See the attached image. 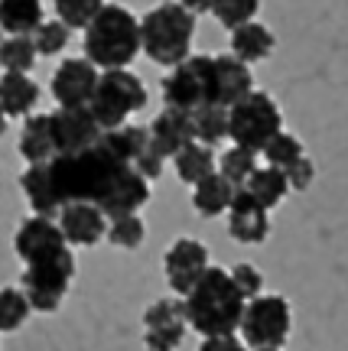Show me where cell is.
Segmentation results:
<instances>
[{
    "mask_svg": "<svg viewBox=\"0 0 348 351\" xmlns=\"http://www.w3.org/2000/svg\"><path fill=\"white\" fill-rule=\"evenodd\" d=\"M49 176L59 202H91L108 218L137 215L150 202V182L130 163L104 150L101 143L82 153H62L49 160Z\"/></svg>",
    "mask_w": 348,
    "mask_h": 351,
    "instance_id": "obj_1",
    "label": "cell"
},
{
    "mask_svg": "<svg viewBox=\"0 0 348 351\" xmlns=\"http://www.w3.org/2000/svg\"><path fill=\"white\" fill-rule=\"evenodd\" d=\"M244 296L235 287V280L222 267H209L199 276V283L183 296L186 306V322L196 328L202 339L211 335H235L241 326V313H244Z\"/></svg>",
    "mask_w": 348,
    "mask_h": 351,
    "instance_id": "obj_2",
    "label": "cell"
},
{
    "mask_svg": "<svg viewBox=\"0 0 348 351\" xmlns=\"http://www.w3.org/2000/svg\"><path fill=\"white\" fill-rule=\"evenodd\" d=\"M140 56V20L127 7L104 3L85 26V59L101 72L130 69Z\"/></svg>",
    "mask_w": 348,
    "mask_h": 351,
    "instance_id": "obj_3",
    "label": "cell"
},
{
    "mask_svg": "<svg viewBox=\"0 0 348 351\" xmlns=\"http://www.w3.org/2000/svg\"><path fill=\"white\" fill-rule=\"evenodd\" d=\"M192 36H196V16L183 10L176 0L156 3L140 16V52H147L150 62L163 69H173L192 56Z\"/></svg>",
    "mask_w": 348,
    "mask_h": 351,
    "instance_id": "obj_4",
    "label": "cell"
},
{
    "mask_svg": "<svg viewBox=\"0 0 348 351\" xmlns=\"http://www.w3.org/2000/svg\"><path fill=\"white\" fill-rule=\"evenodd\" d=\"M147 104V88L130 69H111L101 72L95 95L88 101V111L98 121L101 130H114V127L127 124L130 114L143 111Z\"/></svg>",
    "mask_w": 348,
    "mask_h": 351,
    "instance_id": "obj_5",
    "label": "cell"
},
{
    "mask_svg": "<svg viewBox=\"0 0 348 351\" xmlns=\"http://www.w3.org/2000/svg\"><path fill=\"white\" fill-rule=\"evenodd\" d=\"M283 130V114L267 91H248L244 98L228 108V137L235 147L261 153Z\"/></svg>",
    "mask_w": 348,
    "mask_h": 351,
    "instance_id": "obj_6",
    "label": "cell"
},
{
    "mask_svg": "<svg viewBox=\"0 0 348 351\" xmlns=\"http://www.w3.org/2000/svg\"><path fill=\"white\" fill-rule=\"evenodd\" d=\"M75 280V257L72 251L52 254V257H43V261L23 263V296L30 302L33 313H56L62 306L65 293Z\"/></svg>",
    "mask_w": 348,
    "mask_h": 351,
    "instance_id": "obj_7",
    "label": "cell"
},
{
    "mask_svg": "<svg viewBox=\"0 0 348 351\" xmlns=\"http://www.w3.org/2000/svg\"><path fill=\"white\" fill-rule=\"evenodd\" d=\"M290 328H293V309L283 296H254L244 302L237 332L248 348H280L290 339Z\"/></svg>",
    "mask_w": 348,
    "mask_h": 351,
    "instance_id": "obj_8",
    "label": "cell"
},
{
    "mask_svg": "<svg viewBox=\"0 0 348 351\" xmlns=\"http://www.w3.org/2000/svg\"><path fill=\"white\" fill-rule=\"evenodd\" d=\"M163 101L166 108L196 111L202 104H211V56H189L170 69L163 78Z\"/></svg>",
    "mask_w": 348,
    "mask_h": 351,
    "instance_id": "obj_9",
    "label": "cell"
},
{
    "mask_svg": "<svg viewBox=\"0 0 348 351\" xmlns=\"http://www.w3.org/2000/svg\"><path fill=\"white\" fill-rule=\"evenodd\" d=\"M186 306L183 296H166L147 306L143 313V345L150 351H176L186 335Z\"/></svg>",
    "mask_w": 348,
    "mask_h": 351,
    "instance_id": "obj_10",
    "label": "cell"
},
{
    "mask_svg": "<svg viewBox=\"0 0 348 351\" xmlns=\"http://www.w3.org/2000/svg\"><path fill=\"white\" fill-rule=\"evenodd\" d=\"M166 283L176 296H186L189 289L199 283V276L209 270V251L196 238H179L170 244V251L163 257Z\"/></svg>",
    "mask_w": 348,
    "mask_h": 351,
    "instance_id": "obj_11",
    "label": "cell"
},
{
    "mask_svg": "<svg viewBox=\"0 0 348 351\" xmlns=\"http://www.w3.org/2000/svg\"><path fill=\"white\" fill-rule=\"evenodd\" d=\"M49 121H52V140H56V156L88 150L104 134L88 108H59V111L49 114Z\"/></svg>",
    "mask_w": 348,
    "mask_h": 351,
    "instance_id": "obj_12",
    "label": "cell"
},
{
    "mask_svg": "<svg viewBox=\"0 0 348 351\" xmlns=\"http://www.w3.org/2000/svg\"><path fill=\"white\" fill-rule=\"evenodd\" d=\"M98 69L88 62L85 56L82 59H65L56 75H52V98L59 101V108H88V101L95 95V85H98Z\"/></svg>",
    "mask_w": 348,
    "mask_h": 351,
    "instance_id": "obj_13",
    "label": "cell"
},
{
    "mask_svg": "<svg viewBox=\"0 0 348 351\" xmlns=\"http://www.w3.org/2000/svg\"><path fill=\"white\" fill-rule=\"evenodd\" d=\"M56 218H59L56 225L62 231L65 244H75V247H91L108 231V215L91 202H65Z\"/></svg>",
    "mask_w": 348,
    "mask_h": 351,
    "instance_id": "obj_14",
    "label": "cell"
},
{
    "mask_svg": "<svg viewBox=\"0 0 348 351\" xmlns=\"http://www.w3.org/2000/svg\"><path fill=\"white\" fill-rule=\"evenodd\" d=\"M65 247H69V244H65L59 225H56L52 218H43V215L26 218L23 225L16 228V234H13V251H16V257L23 263L52 257V254L65 251Z\"/></svg>",
    "mask_w": 348,
    "mask_h": 351,
    "instance_id": "obj_15",
    "label": "cell"
},
{
    "mask_svg": "<svg viewBox=\"0 0 348 351\" xmlns=\"http://www.w3.org/2000/svg\"><path fill=\"white\" fill-rule=\"evenodd\" d=\"M254 91V78H251V65L241 62L231 52L211 56V104L231 108Z\"/></svg>",
    "mask_w": 348,
    "mask_h": 351,
    "instance_id": "obj_16",
    "label": "cell"
},
{
    "mask_svg": "<svg viewBox=\"0 0 348 351\" xmlns=\"http://www.w3.org/2000/svg\"><path fill=\"white\" fill-rule=\"evenodd\" d=\"M228 234L241 244H264L270 234V215L261 202L251 199L244 186L235 189V199L228 205Z\"/></svg>",
    "mask_w": 348,
    "mask_h": 351,
    "instance_id": "obj_17",
    "label": "cell"
},
{
    "mask_svg": "<svg viewBox=\"0 0 348 351\" xmlns=\"http://www.w3.org/2000/svg\"><path fill=\"white\" fill-rule=\"evenodd\" d=\"M147 130H150V143H153L166 160H173L183 147H189V143L196 140L192 111H179V108H163Z\"/></svg>",
    "mask_w": 348,
    "mask_h": 351,
    "instance_id": "obj_18",
    "label": "cell"
},
{
    "mask_svg": "<svg viewBox=\"0 0 348 351\" xmlns=\"http://www.w3.org/2000/svg\"><path fill=\"white\" fill-rule=\"evenodd\" d=\"M16 150L26 163H49L56 156V140H52V121L49 114H30L23 121L20 140H16Z\"/></svg>",
    "mask_w": 348,
    "mask_h": 351,
    "instance_id": "obj_19",
    "label": "cell"
},
{
    "mask_svg": "<svg viewBox=\"0 0 348 351\" xmlns=\"http://www.w3.org/2000/svg\"><path fill=\"white\" fill-rule=\"evenodd\" d=\"M20 189H23V195H26V202H30L33 215H43V218L59 215L62 202H59L56 186H52L49 163H33V166H30V169L20 176Z\"/></svg>",
    "mask_w": 348,
    "mask_h": 351,
    "instance_id": "obj_20",
    "label": "cell"
},
{
    "mask_svg": "<svg viewBox=\"0 0 348 351\" xmlns=\"http://www.w3.org/2000/svg\"><path fill=\"white\" fill-rule=\"evenodd\" d=\"M39 101V85L23 72H3L0 75V108L7 117H30Z\"/></svg>",
    "mask_w": 348,
    "mask_h": 351,
    "instance_id": "obj_21",
    "label": "cell"
},
{
    "mask_svg": "<svg viewBox=\"0 0 348 351\" xmlns=\"http://www.w3.org/2000/svg\"><path fill=\"white\" fill-rule=\"evenodd\" d=\"M277 39L274 33L264 23L251 20V23H241L231 29V56H237L241 62H264L270 52H274Z\"/></svg>",
    "mask_w": 348,
    "mask_h": 351,
    "instance_id": "obj_22",
    "label": "cell"
},
{
    "mask_svg": "<svg viewBox=\"0 0 348 351\" xmlns=\"http://www.w3.org/2000/svg\"><path fill=\"white\" fill-rule=\"evenodd\" d=\"M235 199V186L224 179L222 173L205 176L202 182L192 186V208L202 215V218H218V215L228 212V205Z\"/></svg>",
    "mask_w": 348,
    "mask_h": 351,
    "instance_id": "obj_23",
    "label": "cell"
},
{
    "mask_svg": "<svg viewBox=\"0 0 348 351\" xmlns=\"http://www.w3.org/2000/svg\"><path fill=\"white\" fill-rule=\"evenodd\" d=\"M43 23V0H0V29L7 36H33Z\"/></svg>",
    "mask_w": 348,
    "mask_h": 351,
    "instance_id": "obj_24",
    "label": "cell"
},
{
    "mask_svg": "<svg viewBox=\"0 0 348 351\" xmlns=\"http://www.w3.org/2000/svg\"><path fill=\"white\" fill-rule=\"evenodd\" d=\"M98 143L111 153V156H117L121 163L134 166V160L150 147V130L147 127H137V124H121V127H114V130H104Z\"/></svg>",
    "mask_w": 348,
    "mask_h": 351,
    "instance_id": "obj_25",
    "label": "cell"
},
{
    "mask_svg": "<svg viewBox=\"0 0 348 351\" xmlns=\"http://www.w3.org/2000/svg\"><path fill=\"white\" fill-rule=\"evenodd\" d=\"M244 189L251 192V199L261 202L264 208L270 212V208H277V205L286 199V192H290V182H286L283 169H274V166H257V169L248 176Z\"/></svg>",
    "mask_w": 348,
    "mask_h": 351,
    "instance_id": "obj_26",
    "label": "cell"
},
{
    "mask_svg": "<svg viewBox=\"0 0 348 351\" xmlns=\"http://www.w3.org/2000/svg\"><path fill=\"white\" fill-rule=\"evenodd\" d=\"M173 166H176V176H179L183 182L196 186V182H202L205 176L215 173L218 156L211 153V147H205V143H199V140H192L189 147H183V150L173 156Z\"/></svg>",
    "mask_w": 348,
    "mask_h": 351,
    "instance_id": "obj_27",
    "label": "cell"
},
{
    "mask_svg": "<svg viewBox=\"0 0 348 351\" xmlns=\"http://www.w3.org/2000/svg\"><path fill=\"white\" fill-rule=\"evenodd\" d=\"M192 130H196V140L205 143V147H215L228 137V108L222 104H202L192 111Z\"/></svg>",
    "mask_w": 348,
    "mask_h": 351,
    "instance_id": "obj_28",
    "label": "cell"
},
{
    "mask_svg": "<svg viewBox=\"0 0 348 351\" xmlns=\"http://www.w3.org/2000/svg\"><path fill=\"white\" fill-rule=\"evenodd\" d=\"M36 59H39V52L33 46V36L0 39V69L3 72H23V75H30Z\"/></svg>",
    "mask_w": 348,
    "mask_h": 351,
    "instance_id": "obj_29",
    "label": "cell"
},
{
    "mask_svg": "<svg viewBox=\"0 0 348 351\" xmlns=\"http://www.w3.org/2000/svg\"><path fill=\"white\" fill-rule=\"evenodd\" d=\"M254 169H257V153L248 147H235V143H231V150H224L218 156V166H215V173H222L235 189L244 186Z\"/></svg>",
    "mask_w": 348,
    "mask_h": 351,
    "instance_id": "obj_30",
    "label": "cell"
},
{
    "mask_svg": "<svg viewBox=\"0 0 348 351\" xmlns=\"http://www.w3.org/2000/svg\"><path fill=\"white\" fill-rule=\"evenodd\" d=\"M104 238L111 241L114 247H121V251H137L143 238H147V228L140 221V215H117V218L108 221Z\"/></svg>",
    "mask_w": 348,
    "mask_h": 351,
    "instance_id": "obj_31",
    "label": "cell"
},
{
    "mask_svg": "<svg viewBox=\"0 0 348 351\" xmlns=\"http://www.w3.org/2000/svg\"><path fill=\"white\" fill-rule=\"evenodd\" d=\"M30 302H26L20 287H3L0 289V332H16L30 319Z\"/></svg>",
    "mask_w": 348,
    "mask_h": 351,
    "instance_id": "obj_32",
    "label": "cell"
},
{
    "mask_svg": "<svg viewBox=\"0 0 348 351\" xmlns=\"http://www.w3.org/2000/svg\"><path fill=\"white\" fill-rule=\"evenodd\" d=\"M261 10V0H211V16L231 33L235 26L251 23Z\"/></svg>",
    "mask_w": 348,
    "mask_h": 351,
    "instance_id": "obj_33",
    "label": "cell"
},
{
    "mask_svg": "<svg viewBox=\"0 0 348 351\" xmlns=\"http://www.w3.org/2000/svg\"><path fill=\"white\" fill-rule=\"evenodd\" d=\"M56 7V20H62L69 29H85L95 13L104 7V0H52Z\"/></svg>",
    "mask_w": 348,
    "mask_h": 351,
    "instance_id": "obj_34",
    "label": "cell"
},
{
    "mask_svg": "<svg viewBox=\"0 0 348 351\" xmlns=\"http://www.w3.org/2000/svg\"><path fill=\"white\" fill-rule=\"evenodd\" d=\"M264 160H267V166H274V169H286V166H293L299 160V156H306L303 153V143H299V137H293V134H286V130H280L267 147H264Z\"/></svg>",
    "mask_w": 348,
    "mask_h": 351,
    "instance_id": "obj_35",
    "label": "cell"
},
{
    "mask_svg": "<svg viewBox=\"0 0 348 351\" xmlns=\"http://www.w3.org/2000/svg\"><path fill=\"white\" fill-rule=\"evenodd\" d=\"M33 46L39 56H59L69 46V26L62 20H43L33 33Z\"/></svg>",
    "mask_w": 348,
    "mask_h": 351,
    "instance_id": "obj_36",
    "label": "cell"
},
{
    "mask_svg": "<svg viewBox=\"0 0 348 351\" xmlns=\"http://www.w3.org/2000/svg\"><path fill=\"white\" fill-rule=\"evenodd\" d=\"M228 274H231V280H235V287L241 289V296H244V300L261 296L264 276H261V270H257V267H251V263H237V267H231Z\"/></svg>",
    "mask_w": 348,
    "mask_h": 351,
    "instance_id": "obj_37",
    "label": "cell"
},
{
    "mask_svg": "<svg viewBox=\"0 0 348 351\" xmlns=\"http://www.w3.org/2000/svg\"><path fill=\"white\" fill-rule=\"evenodd\" d=\"M163 166H166V156H163V153L156 150L153 143H150L147 150H143V153L137 156V160H134V169H137V173L143 176L147 182L160 179V176H163Z\"/></svg>",
    "mask_w": 348,
    "mask_h": 351,
    "instance_id": "obj_38",
    "label": "cell"
},
{
    "mask_svg": "<svg viewBox=\"0 0 348 351\" xmlns=\"http://www.w3.org/2000/svg\"><path fill=\"white\" fill-rule=\"evenodd\" d=\"M283 176H286V182H290V189L303 192V189L312 186V179H316V166H312L310 156H299L293 166H286Z\"/></svg>",
    "mask_w": 348,
    "mask_h": 351,
    "instance_id": "obj_39",
    "label": "cell"
},
{
    "mask_svg": "<svg viewBox=\"0 0 348 351\" xmlns=\"http://www.w3.org/2000/svg\"><path fill=\"white\" fill-rule=\"evenodd\" d=\"M199 351H248V345L235 335H211V339H202Z\"/></svg>",
    "mask_w": 348,
    "mask_h": 351,
    "instance_id": "obj_40",
    "label": "cell"
},
{
    "mask_svg": "<svg viewBox=\"0 0 348 351\" xmlns=\"http://www.w3.org/2000/svg\"><path fill=\"white\" fill-rule=\"evenodd\" d=\"M183 10H189L192 16H202V13H211V0H176Z\"/></svg>",
    "mask_w": 348,
    "mask_h": 351,
    "instance_id": "obj_41",
    "label": "cell"
},
{
    "mask_svg": "<svg viewBox=\"0 0 348 351\" xmlns=\"http://www.w3.org/2000/svg\"><path fill=\"white\" fill-rule=\"evenodd\" d=\"M7 130V114H3V108H0V134Z\"/></svg>",
    "mask_w": 348,
    "mask_h": 351,
    "instance_id": "obj_42",
    "label": "cell"
},
{
    "mask_svg": "<svg viewBox=\"0 0 348 351\" xmlns=\"http://www.w3.org/2000/svg\"><path fill=\"white\" fill-rule=\"evenodd\" d=\"M254 351H280V348H254Z\"/></svg>",
    "mask_w": 348,
    "mask_h": 351,
    "instance_id": "obj_43",
    "label": "cell"
},
{
    "mask_svg": "<svg viewBox=\"0 0 348 351\" xmlns=\"http://www.w3.org/2000/svg\"><path fill=\"white\" fill-rule=\"evenodd\" d=\"M0 33H3V29H0ZM0 39H3V36H0Z\"/></svg>",
    "mask_w": 348,
    "mask_h": 351,
    "instance_id": "obj_44",
    "label": "cell"
}]
</instances>
